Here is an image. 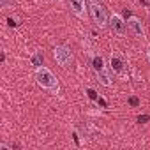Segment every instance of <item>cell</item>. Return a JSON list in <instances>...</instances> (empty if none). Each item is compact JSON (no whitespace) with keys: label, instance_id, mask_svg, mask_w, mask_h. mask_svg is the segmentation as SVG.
Instances as JSON below:
<instances>
[{"label":"cell","instance_id":"obj_1","mask_svg":"<svg viewBox=\"0 0 150 150\" xmlns=\"http://www.w3.org/2000/svg\"><path fill=\"white\" fill-rule=\"evenodd\" d=\"M35 81H37L39 87H42L44 90H48V92H51L55 96L60 92V83H58L57 76L48 67H44V65H41V67L35 69Z\"/></svg>","mask_w":150,"mask_h":150},{"label":"cell","instance_id":"obj_2","mask_svg":"<svg viewBox=\"0 0 150 150\" xmlns=\"http://www.w3.org/2000/svg\"><path fill=\"white\" fill-rule=\"evenodd\" d=\"M90 16L99 28H104L106 25H110V16L99 0H90Z\"/></svg>","mask_w":150,"mask_h":150},{"label":"cell","instance_id":"obj_3","mask_svg":"<svg viewBox=\"0 0 150 150\" xmlns=\"http://www.w3.org/2000/svg\"><path fill=\"white\" fill-rule=\"evenodd\" d=\"M53 57H55V60L58 62V65H62L64 69H69V67L74 64V55H72V51H71L69 48H65V46H57V48L53 50Z\"/></svg>","mask_w":150,"mask_h":150},{"label":"cell","instance_id":"obj_4","mask_svg":"<svg viewBox=\"0 0 150 150\" xmlns=\"http://www.w3.org/2000/svg\"><path fill=\"white\" fill-rule=\"evenodd\" d=\"M94 71H96V74H97L99 81H101L104 87H110V85H111L110 72H108V69H106V65H104V60H103L101 57H96V58H94Z\"/></svg>","mask_w":150,"mask_h":150},{"label":"cell","instance_id":"obj_5","mask_svg":"<svg viewBox=\"0 0 150 150\" xmlns=\"http://www.w3.org/2000/svg\"><path fill=\"white\" fill-rule=\"evenodd\" d=\"M125 23H127V28L131 30L132 35H136V37H143V35H145V28H143L139 18H136V16H129Z\"/></svg>","mask_w":150,"mask_h":150},{"label":"cell","instance_id":"obj_6","mask_svg":"<svg viewBox=\"0 0 150 150\" xmlns=\"http://www.w3.org/2000/svg\"><path fill=\"white\" fill-rule=\"evenodd\" d=\"M69 7H71V11L76 14L80 20H87V6H85V0H69Z\"/></svg>","mask_w":150,"mask_h":150},{"label":"cell","instance_id":"obj_7","mask_svg":"<svg viewBox=\"0 0 150 150\" xmlns=\"http://www.w3.org/2000/svg\"><path fill=\"white\" fill-rule=\"evenodd\" d=\"M110 27H111V30H113L115 34H118V35H124L125 30H127V23H125L118 14L110 16Z\"/></svg>","mask_w":150,"mask_h":150},{"label":"cell","instance_id":"obj_8","mask_svg":"<svg viewBox=\"0 0 150 150\" xmlns=\"http://www.w3.org/2000/svg\"><path fill=\"white\" fill-rule=\"evenodd\" d=\"M111 69H113L115 72H120V71L124 69V64H122V60H120L118 57H111Z\"/></svg>","mask_w":150,"mask_h":150},{"label":"cell","instance_id":"obj_9","mask_svg":"<svg viewBox=\"0 0 150 150\" xmlns=\"http://www.w3.org/2000/svg\"><path fill=\"white\" fill-rule=\"evenodd\" d=\"M32 62H34V65L41 67V65H42V57H41V53H35V55L32 57Z\"/></svg>","mask_w":150,"mask_h":150},{"label":"cell","instance_id":"obj_10","mask_svg":"<svg viewBox=\"0 0 150 150\" xmlns=\"http://www.w3.org/2000/svg\"><path fill=\"white\" fill-rule=\"evenodd\" d=\"M0 6H2V7H9V6H14V0H0Z\"/></svg>","mask_w":150,"mask_h":150},{"label":"cell","instance_id":"obj_11","mask_svg":"<svg viewBox=\"0 0 150 150\" xmlns=\"http://www.w3.org/2000/svg\"><path fill=\"white\" fill-rule=\"evenodd\" d=\"M87 94L90 96V99H97V96H96V92H94L92 88H88V90H87Z\"/></svg>","mask_w":150,"mask_h":150},{"label":"cell","instance_id":"obj_12","mask_svg":"<svg viewBox=\"0 0 150 150\" xmlns=\"http://www.w3.org/2000/svg\"><path fill=\"white\" fill-rule=\"evenodd\" d=\"M138 120H139V122L143 124V122H146V120H150V117H148V115H145V117H138Z\"/></svg>","mask_w":150,"mask_h":150},{"label":"cell","instance_id":"obj_13","mask_svg":"<svg viewBox=\"0 0 150 150\" xmlns=\"http://www.w3.org/2000/svg\"><path fill=\"white\" fill-rule=\"evenodd\" d=\"M129 103H131L132 106H138V99H136V97H131V99H129Z\"/></svg>","mask_w":150,"mask_h":150},{"label":"cell","instance_id":"obj_14","mask_svg":"<svg viewBox=\"0 0 150 150\" xmlns=\"http://www.w3.org/2000/svg\"><path fill=\"white\" fill-rule=\"evenodd\" d=\"M146 57H148V60H150V50H148V53H146Z\"/></svg>","mask_w":150,"mask_h":150}]
</instances>
